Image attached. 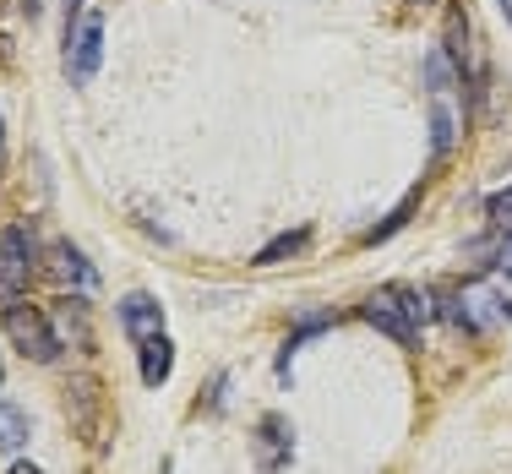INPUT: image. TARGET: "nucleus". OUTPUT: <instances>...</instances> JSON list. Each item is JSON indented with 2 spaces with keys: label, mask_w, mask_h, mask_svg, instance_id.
<instances>
[{
  "label": "nucleus",
  "mask_w": 512,
  "mask_h": 474,
  "mask_svg": "<svg viewBox=\"0 0 512 474\" xmlns=\"http://www.w3.org/2000/svg\"><path fill=\"white\" fill-rule=\"evenodd\" d=\"M300 246H306V229H295V235H278L273 246H262V251H256V262L267 267V262H278V257H295Z\"/></svg>",
  "instance_id": "nucleus-12"
},
{
  "label": "nucleus",
  "mask_w": 512,
  "mask_h": 474,
  "mask_svg": "<svg viewBox=\"0 0 512 474\" xmlns=\"http://www.w3.org/2000/svg\"><path fill=\"white\" fill-rule=\"evenodd\" d=\"M120 327H126V333L142 344V338L164 333V306H158L153 295H142V289H137V295L120 300Z\"/></svg>",
  "instance_id": "nucleus-7"
},
{
  "label": "nucleus",
  "mask_w": 512,
  "mask_h": 474,
  "mask_svg": "<svg viewBox=\"0 0 512 474\" xmlns=\"http://www.w3.org/2000/svg\"><path fill=\"white\" fill-rule=\"evenodd\" d=\"M409 6H436V0H409Z\"/></svg>",
  "instance_id": "nucleus-18"
},
{
  "label": "nucleus",
  "mask_w": 512,
  "mask_h": 474,
  "mask_svg": "<svg viewBox=\"0 0 512 474\" xmlns=\"http://www.w3.org/2000/svg\"><path fill=\"white\" fill-rule=\"evenodd\" d=\"M158 474H175V464H169V458H164V464H158Z\"/></svg>",
  "instance_id": "nucleus-17"
},
{
  "label": "nucleus",
  "mask_w": 512,
  "mask_h": 474,
  "mask_svg": "<svg viewBox=\"0 0 512 474\" xmlns=\"http://www.w3.org/2000/svg\"><path fill=\"white\" fill-rule=\"evenodd\" d=\"M453 137H458V126H453V109H447V93H436V104H431V153L442 158L447 148H453Z\"/></svg>",
  "instance_id": "nucleus-10"
},
{
  "label": "nucleus",
  "mask_w": 512,
  "mask_h": 474,
  "mask_svg": "<svg viewBox=\"0 0 512 474\" xmlns=\"http://www.w3.org/2000/svg\"><path fill=\"white\" fill-rule=\"evenodd\" d=\"M6 474H44V469H39V464H11Z\"/></svg>",
  "instance_id": "nucleus-15"
},
{
  "label": "nucleus",
  "mask_w": 512,
  "mask_h": 474,
  "mask_svg": "<svg viewBox=\"0 0 512 474\" xmlns=\"http://www.w3.org/2000/svg\"><path fill=\"white\" fill-rule=\"evenodd\" d=\"M50 262H55V273L66 278V284H77V289H93V284H99V273L88 267V257H82L77 246H55Z\"/></svg>",
  "instance_id": "nucleus-9"
},
{
  "label": "nucleus",
  "mask_w": 512,
  "mask_h": 474,
  "mask_svg": "<svg viewBox=\"0 0 512 474\" xmlns=\"http://www.w3.org/2000/svg\"><path fill=\"white\" fill-rule=\"evenodd\" d=\"M169 371H175V344H169L164 333L142 338V382H148V387H164Z\"/></svg>",
  "instance_id": "nucleus-8"
},
{
  "label": "nucleus",
  "mask_w": 512,
  "mask_h": 474,
  "mask_svg": "<svg viewBox=\"0 0 512 474\" xmlns=\"http://www.w3.org/2000/svg\"><path fill=\"white\" fill-rule=\"evenodd\" d=\"M360 316L376 333L393 338V344H414L420 327L431 322V295H420V289H409V284H382L376 295H365Z\"/></svg>",
  "instance_id": "nucleus-1"
},
{
  "label": "nucleus",
  "mask_w": 512,
  "mask_h": 474,
  "mask_svg": "<svg viewBox=\"0 0 512 474\" xmlns=\"http://www.w3.org/2000/svg\"><path fill=\"white\" fill-rule=\"evenodd\" d=\"M289 453H295V431H289V420L284 415H262V425H256V469L278 474L289 464Z\"/></svg>",
  "instance_id": "nucleus-6"
},
{
  "label": "nucleus",
  "mask_w": 512,
  "mask_h": 474,
  "mask_svg": "<svg viewBox=\"0 0 512 474\" xmlns=\"http://www.w3.org/2000/svg\"><path fill=\"white\" fill-rule=\"evenodd\" d=\"M6 338L22 349L28 360H39V366H50V360H60V333L50 327V316H44L39 306H6Z\"/></svg>",
  "instance_id": "nucleus-2"
},
{
  "label": "nucleus",
  "mask_w": 512,
  "mask_h": 474,
  "mask_svg": "<svg viewBox=\"0 0 512 474\" xmlns=\"http://www.w3.org/2000/svg\"><path fill=\"white\" fill-rule=\"evenodd\" d=\"M485 218H491L496 229H512V186H502L491 202H485Z\"/></svg>",
  "instance_id": "nucleus-13"
},
{
  "label": "nucleus",
  "mask_w": 512,
  "mask_h": 474,
  "mask_svg": "<svg viewBox=\"0 0 512 474\" xmlns=\"http://www.w3.org/2000/svg\"><path fill=\"white\" fill-rule=\"evenodd\" d=\"M22 442H28V415L0 398V447H22Z\"/></svg>",
  "instance_id": "nucleus-11"
},
{
  "label": "nucleus",
  "mask_w": 512,
  "mask_h": 474,
  "mask_svg": "<svg viewBox=\"0 0 512 474\" xmlns=\"http://www.w3.org/2000/svg\"><path fill=\"white\" fill-rule=\"evenodd\" d=\"M496 267H502V273H512V235L502 240V251H496Z\"/></svg>",
  "instance_id": "nucleus-14"
},
{
  "label": "nucleus",
  "mask_w": 512,
  "mask_h": 474,
  "mask_svg": "<svg viewBox=\"0 0 512 474\" xmlns=\"http://www.w3.org/2000/svg\"><path fill=\"white\" fill-rule=\"evenodd\" d=\"M496 6H502V11H507V22H512V0H496Z\"/></svg>",
  "instance_id": "nucleus-16"
},
{
  "label": "nucleus",
  "mask_w": 512,
  "mask_h": 474,
  "mask_svg": "<svg viewBox=\"0 0 512 474\" xmlns=\"http://www.w3.org/2000/svg\"><path fill=\"white\" fill-rule=\"evenodd\" d=\"M33 262H39L33 235L22 224H11L6 235H0V289H6V295H17V289L33 278Z\"/></svg>",
  "instance_id": "nucleus-4"
},
{
  "label": "nucleus",
  "mask_w": 512,
  "mask_h": 474,
  "mask_svg": "<svg viewBox=\"0 0 512 474\" xmlns=\"http://www.w3.org/2000/svg\"><path fill=\"white\" fill-rule=\"evenodd\" d=\"M0 55H6V39H0Z\"/></svg>",
  "instance_id": "nucleus-19"
},
{
  "label": "nucleus",
  "mask_w": 512,
  "mask_h": 474,
  "mask_svg": "<svg viewBox=\"0 0 512 474\" xmlns=\"http://www.w3.org/2000/svg\"><path fill=\"white\" fill-rule=\"evenodd\" d=\"M507 316H512V306L491 284H463V289L447 295V322L469 327V333H491V327L507 322Z\"/></svg>",
  "instance_id": "nucleus-3"
},
{
  "label": "nucleus",
  "mask_w": 512,
  "mask_h": 474,
  "mask_svg": "<svg viewBox=\"0 0 512 474\" xmlns=\"http://www.w3.org/2000/svg\"><path fill=\"white\" fill-rule=\"evenodd\" d=\"M99 60H104V22L99 17H82L77 28L66 33V71H71V82H93Z\"/></svg>",
  "instance_id": "nucleus-5"
}]
</instances>
